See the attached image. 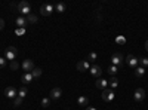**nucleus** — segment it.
Returning a JSON list of instances; mask_svg holds the SVG:
<instances>
[{
	"mask_svg": "<svg viewBox=\"0 0 148 110\" xmlns=\"http://www.w3.org/2000/svg\"><path fill=\"white\" fill-rule=\"evenodd\" d=\"M16 10L19 12V14L28 17V15L31 14V5H30L28 2H25V0H24V2H21V3L16 5Z\"/></svg>",
	"mask_w": 148,
	"mask_h": 110,
	"instance_id": "1",
	"label": "nucleus"
},
{
	"mask_svg": "<svg viewBox=\"0 0 148 110\" xmlns=\"http://www.w3.org/2000/svg\"><path fill=\"white\" fill-rule=\"evenodd\" d=\"M102 100L104 101H113L114 100V97H116V94H114V91L111 89V88H105L104 91H102Z\"/></svg>",
	"mask_w": 148,
	"mask_h": 110,
	"instance_id": "2",
	"label": "nucleus"
},
{
	"mask_svg": "<svg viewBox=\"0 0 148 110\" xmlns=\"http://www.w3.org/2000/svg\"><path fill=\"white\" fill-rule=\"evenodd\" d=\"M16 54H18L16 48H14V46H9L8 49H6V52H5V58H6V59H10V61H15Z\"/></svg>",
	"mask_w": 148,
	"mask_h": 110,
	"instance_id": "3",
	"label": "nucleus"
},
{
	"mask_svg": "<svg viewBox=\"0 0 148 110\" xmlns=\"http://www.w3.org/2000/svg\"><path fill=\"white\" fill-rule=\"evenodd\" d=\"M133 98H135V101H138V103L144 101L145 100V89L144 88H138L136 91L133 92Z\"/></svg>",
	"mask_w": 148,
	"mask_h": 110,
	"instance_id": "4",
	"label": "nucleus"
},
{
	"mask_svg": "<svg viewBox=\"0 0 148 110\" xmlns=\"http://www.w3.org/2000/svg\"><path fill=\"white\" fill-rule=\"evenodd\" d=\"M5 95L8 97V98L14 100V98H16V97H18V91H16L14 86H8V88L5 89Z\"/></svg>",
	"mask_w": 148,
	"mask_h": 110,
	"instance_id": "5",
	"label": "nucleus"
},
{
	"mask_svg": "<svg viewBox=\"0 0 148 110\" xmlns=\"http://www.w3.org/2000/svg\"><path fill=\"white\" fill-rule=\"evenodd\" d=\"M123 59H125V58H123V55L121 54H119V52H116L113 57H111V63H113V66H121V63H123Z\"/></svg>",
	"mask_w": 148,
	"mask_h": 110,
	"instance_id": "6",
	"label": "nucleus"
},
{
	"mask_svg": "<svg viewBox=\"0 0 148 110\" xmlns=\"http://www.w3.org/2000/svg\"><path fill=\"white\" fill-rule=\"evenodd\" d=\"M90 68V64H89V61L88 59H82L77 63V70L79 71H86V70H89Z\"/></svg>",
	"mask_w": 148,
	"mask_h": 110,
	"instance_id": "7",
	"label": "nucleus"
},
{
	"mask_svg": "<svg viewBox=\"0 0 148 110\" xmlns=\"http://www.w3.org/2000/svg\"><path fill=\"white\" fill-rule=\"evenodd\" d=\"M89 70H90V75H92L93 77H96V79H99L101 75H102V68H101L99 66H92Z\"/></svg>",
	"mask_w": 148,
	"mask_h": 110,
	"instance_id": "8",
	"label": "nucleus"
},
{
	"mask_svg": "<svg viewBox=\"0 0 148 110\" xmlns=\"http://www.w3.org/2000/svg\"><path fill=\"white\" fill-rule=\"evenodd\" d=\"M40 12H42L43 17H49V15L53 12V6H52V5H43V6L40 8Z\"/></svg>",
	"mask_w": 148,
	"mask_h": 110,
	"instance_id": "9",
	"label": "nucleus"
},
{
	"mask_svg": "<svg viewBox=\"0 0 148 110\" xmlns=\"http://www.w3.org/2000/svg\"><path fill=\"white\" fill-rule=\"evenodd\" d=\"M61 95H62V89H61V88H53V89L51 91L49 98H51V100H59Z\"/></svg>",
	"mask_w": 148,
	"mask_h": 110,
	"instance_id": "10",
	"label": "nucleus"
},
{
	"mask_svg": "<svg viewBox=\"0 0 148 110\" xmlns=\"http://www.w3.org/2000/svg\"><path fill=\"white\" fill-rule=\"evenodd\" d=\"M126 63H127L130 67L136 68V67H138V63H139V59H138L136 57H133V55H127V58H126Z\"/></svg>",
	"mask_w": 148,
	"mask_h": 110,
	"instance_id": "11",
	"label": "nucleus"
},
{
	"mask_svg": "<svg viewBox=\"0 0 148 110\" xmlns=\"http://www.w3.org/2000/svg\"><path fill=\"white\" fill-rule=\"evenodd\" d=\"M22 68L25 70L27 73H28V71H33V68H34L33 59H24V61H22Z\"/></svg>",
	"mask_w": 148,
	"mask_h": 110,
	"instance_id": "12",
	"label": "nucleus"
},
{
	"mask_svg": "<svg viewBox=\"0 0 148 110\" xmlns=\"http://www.w3.org/2000/svg\"><path fill=\"white\" fill-rule=\"evenodd\" d=\"M33 79H34V77H33L31 73H24V75L21 76V82L24 83V86H25V85H28V83H31Z\"/></svg>",
	"mask_w": 148,
	"mask_h": 110,
	"instance_id": "13",
	"label": "nucleus"
},
{
	"mask_svg": "<svg viewBox=\"0 0 148 110\" xmlns=\"http://www.w3.org/2000/svg\"><path fill=\"white\" fill-rule=\"evenodd\" d=\"M95 85H96L98 89H102V91H104L105 88H108V80L99 77V79H96V83H95Z\"/></svg>",
	"mask_w": 148,
	"mask_h": 110,
	"instance_id": "14",
	"label": "nucleus"
},
{
	"mask_svg": "<svg viewBox=\"0 0 148 110\" xmlns=\"http://www.w3.org/2000/svg\"><path fill=\"white\" fill-rule=\"evenodd\" d=\"M15 24L18 26V28H25L27 27V18H24V17H18L16 19H15Z\"/></svg>",
	"mask_w": 148,
	"mask_h": 110,
	"instance_id": "15",
	"label": "nucleus"
},
{
	"mask_svg": "<svg viewBox=\"0 0 148 110\" xmlns=\"http://www.w3.org/2000/svg\"><path fill=\"white\" fill-rule=\"evenodd\" d=\"M77 104L80 106V107H88V104H89V98L86 95H80L79 98H77Z\"/></svg>",
	"mask_w": 148,
	"mask_h": 110,
	"instance_id": "16",
	"label": "nucleus"
},
{
	"mask_svg": "<svg viewBox=\"0 0 148 110\" xmlns=\"http://www.w3.org/2000/svg\"><path fill=\"white\" fill-rule=\"evenodd\" d=\"M133 73H135V76H136V77H142L145 75V68L144 67H136Z\"/></svg>",
	"mask_w": 148,
	"mask_h": 110,
	"instance_id": "17",
	"label": "nucleus"
},
{
	"mask_svg": "<svg viewBox=\"0 0 148 110\" xmlns=\"http://www.w3.org/2000/svg\"><path fill=\"white\" fill-rule=\"evenodd\" d=\"M27 92H28L27 86H21L19 91H18V97H19V98H25V97H27Z\"/></svg>",
	"mask_w": 148,
	"mask_h": 110,
	"instance_id": "18",
	"label": "nucleus"
},
{
	"mask_svg": "<svg viewBox=\"0 0 148 110\" xmlns=\"http://www.w3.org/2000/svg\"><path fill=\"white\" fill-rule=\"evenodd\" d=\"M31 75H33V77H34V79H36V77H40V76H42V68L34 67V68H33V71H31Z\"/></svg>",
	"mask_w": 148,
	"mask_h": 110,
	"instance_id": "19",
	"label": "nucleus"
},
{
	"mask_svg": "<svg viewBox=\"0 0 148 110\" xmlns=\"http://www.w3.org/2000/svg\"><path fill=\"white\" fill-rule=\"evenodd\" d=\"M108 85H110V88H111V89H114V88L119 86V80H117L116 77H111L110 82H108Z\"/></svg>",
	"mask_w": 148,
	"mask_h": 110,
	"instance_id": "20",
	"label": "nucleus"
},
{
	"mask_svg": "<svg viewBox=\"0 0 148 110\" xmlns=\"http://www.w3.org/2000/svg\"><path fill=\"white\" fill-rule=\"evenodd\" d=\"M116 43L123 46V45L126 43V37H125V36H117V37H116Z\"/></svg>",
	"mask_w": 148,
	"mask_h": 110,
	"instance_id": "21",
	"label": "nucleus"
},
{
	"mask_svg": "<svg viewBox=\"0 0 148 110\" xmlns=\"http://www.w3.org/2000/svg\"><path fill=\"white\" fill-rule=\"evenodd\" d=\"M86 59H88L89 63H93V61H96V59H98V54H96V52H90V54H89V57L86 58Z\"/></svg>",
	"mask_w": 148,
	"mask_h": 110,
	"instance_id": "22",
	"label": "nucleus"
},
{
	"mask_svg": "<svg viewBox=\"0 0 148 110\" xmlns=\"http://www.w3.org/2000/svg\"><path fill=\"white\" fill-rule=\"evenodd\" d=\"M117 71H119V67H117V66H113V64H111V66L108 67V73H110V75H116Z\"/></svg>",
	"mask_w": 148,
	"mask_h": 110,
	"instance_id": "23",
	"label": "nucleus"
},
{
	"mask_svg": "<svg viewBox=\"0 0 148 110\" xmlns=\"http://www.w3.org/2000/svg\"><path fill=\"white\" fill-rule=\"evenodd\" d=\"M36 21H37V17H36L34 14H30V15L27 17V22H28V24H34Z\"/></svg>",
	"mask_w": 148,
	"mask_h": 110,
	"instance_id": "24",
	"label": "nucleus"
},
{
	"mask_svg": "<svg viewBox=\"0 0 148 110\" xmlns=\"http://www.w3.org/2000/svg\"><path fill=\"white\" fill-rule=\"evenodd\" d=\"M55 9H56L58 12H61V14H62V12L65 10V5H64V3H56Z\"/></svg>",
	"mask_w": 148,
	"mask_h": 110,
	"instance_id": "25",
	"label": "nucleus"
},
{
	"mask_svg": "<svg viewBox=\"0 0 148 110\" xmlns=\"http://www.w3.org/2000/svg\"><path fill=\"white\" fill-rule=\"evenodd\" d=\"M139 63H141V67H148V58H145V57H142V58H139Z\"/></svg>",
	"mask_w": 148,
	"mask_h": 110,
	"instance_id": "26",
	"label": "nucleus"
},
{
	"mask_svg": "<svg viewBox=\"0 0 148 110\" xmlns=\"http://www.w3.org/2000/svg\"><path fill=\"white\" fill-rule=\"evenodd\" d=\"M19 106H22V98L16 97V98H14V107H19Z\"/></svg>",
	"mask_w": 148,
	"mask_h": 110,
	"instance_id": "27",
	"label": "nucleus"
},
{
	"mask_svg": "<svg viewBox=\"0 0 148 110\" xmlns=\"http://www.w3.org/2000/svg\"><path fill=\"white\" fill-rule=\"evenodd\" d=\"M49 104H51V98H49V97L42 100V107H49Z\"/></svg>",
	"mask_w": 148,
	"mask_h": 110,
	"instance_id": "28",
	"label": "nucleus"
},
{
	"mask_svg": "<svg viewBox=\"0 0 148 110\" xmlns=\"http://www.w3.org/2000/svg\"><path fill=\"white\" fill-rule=\"evenodd\" d=\"M10 68H12V70H18V68H19V64L16 63V59H15V61H10Z\"/></svg>",
	"mask_w": 148,
	"mask_h": 110,
	"instance_id": "29",
	"label": "nucleus"
},
{
	"mask_svg": "<svg viewBox=\"0 0 148 110\" xmlns=\"http://www.w3.org/2000/svg\"><path fill=\"white\" fill-rule=\"evenodd\" d=\"M24 33H25V28H16V30H15V34H16V36H21V34H24Z\"/></svg>",
	"mask_w": 148,
	"mask_h": 110,
	"instance_id": "30",
	"label": "nucleus"
},
{
	"mask_svg": "<svg viewBox=\"0 0 148 110\" xmlns=\"http://www.w3.org/2000/svg\"><path fill=\"white\" fill-rule=\"evenodd\" d=\"M6 66V59L5 58H2V57H0V68H3Z\"/></svg>",
	"mask_w": 148,
	"mask_h": 110,
	"instance_id": "31",
	"label": "nucleus"
},
{
	"mask_svg": "<svg viewBox=\"0 0 148 110\" xmlns=\"http://www.w3.org/2000/svg\"><path fill=\"white\" fill-rule=\"evenodd\" d=\"M3 27H5V21L0 18V30H3Z\"/></svg>",
	"mask_w": 148,
	"mask_h": 110,
	"instance_id": "32",
	"label": "nucleus"
},
{
	"mask_svg": "<svg viewBox=\"0 0 148 110\" xmlns=\"http://www.w3.org/2000/svg\"><path fill=\"white\" fill-rule=\"evenodd\" d=\"M86 110H96L95 107H86Z\"/></svg>",
	"mask_w": 148,
	"mask_h": 110,
	"instance_id": "33",
	"label": "nucleus"
},
{
	"mask_svg": "<svg viewBox=\"0 0 148 110\" xmlns=\"http://www.w3.org/2000/svg\"><path fill=\"white\" fill-rule=\"evenodd\" d=\"M145 49H147V51H148V40H147V42H145Z\"/></svg>",
	"mask_w": 148,
	"mask_h": 110,
	"instance_id": "34",
	"label": "nucleus"
}]
</instances>
